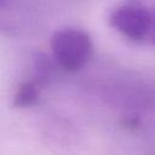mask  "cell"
Segmentation results:
<instances>
[{"label": "cell", "mask_w": 155, "mask_h": 155, "mask_svg": "<svg viewBox=\"0 0 155 155\" xmlns=\"http://www.w3.org/2000/svg\"><path fill=\"white\" fill-rule=\"evenodd\" d=\"M50 46L54 62L67 71L82 69L93 54L90 34L73 27L56 30L51 36Z\"/></svg>", "instance_id": "1"}, {"label": "cell", "mask_w": 155, "mask_h": 155, "mask_svg": "<svg viewBox=\"0 0 155 155\" xmlns=\"http://www.w3.org/2000/svg\"><path fill=\"white\" fill-rule=\"evenodd\" d=\"M109 23L127 39L139 41L150 36L153 12L140 4H125L114 8Z\"/></svg>", "instance_id": "2"}, {"label": "cell", "mask_w": 155, "mask_h": 155, "mask_svg": "<svg viewBox=\"0 0 155 155\" xmlns=\"http://www.w3.org/2000/svg\"><path fill=\"white\" fill-rule=\"evenodd\" d=\"M39 91L40 87L34 81L22 82L13 94L12 105L16 108H28L34 105L39 99Z\"/></svg>", "instance_id": "3"}, {"label": "cell", "mask_w": 155, "mask_h": 155, "mask_svg": "<svg viewBox=\"0 0 155 155\" xmlns=\"http://www.w3.org/2000/svg\"><path fill=\"white\" fill-rule=\"evenodd\" d=\"M34 82L39 87L48 82L52 74V65L47 56H45L44 53H36V56L34 57Z\"/></svg>", "instance_id": "4"}, {"label": "cell", "mask_w": 155, "mask_h": 155, "mask_svg": "<svg viewBox=\"0 0 155 155\" xmlns=\"http://www.w3.org/2000/svg\"><path fill=\"white\" fill-rule=\"evenodd\" d=\"M149 38L155 42V12L153 13V25H151V31H150V36Z\"/></svg>", "instance_id": "5"}]
</instances>
